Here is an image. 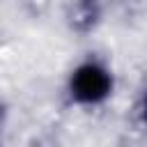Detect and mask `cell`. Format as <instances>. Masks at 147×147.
Returning <instances> with one entry per match:
<instances>
[{
    "label": "cell",
    "mask_w": 147,
    "mask_h": 147,
    "mask_svg": "<svg viewBox=\"0 0 147 147\" xmlns=\"http://www.w3.org/2000/svg\"><path fill=\"white\" fill-rule=\"evenodd\" d=\"M64 92L74 106L96 108L106 103L115 92L113 69L99 57H85L69 71Z\"/></svg>",
    "instance_id": "obj_1"
},
{
    "label": "cell",
    "mask_w": 147,
    "mask_h": 147,
    "mask_svg": "<svg viewBox=\"0 0 147 147\" xmlns=\"http://www.w3.org/2000/svg\"><path fill=\"white\" fill-rule=\"evenodd\" d=\"M0 122H2V108H0Z\"/></svg>",
    "instance_id": "obj_2"
}]
</instances>
